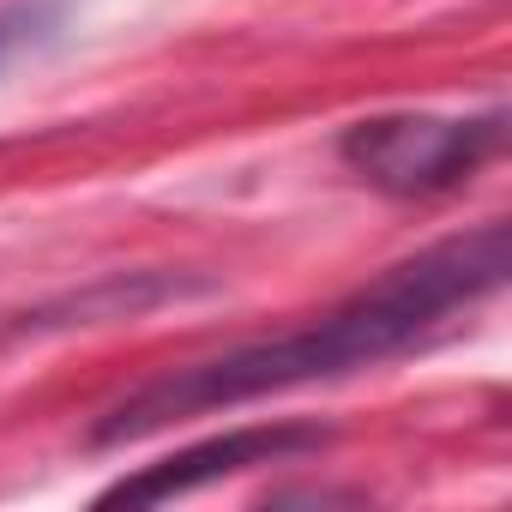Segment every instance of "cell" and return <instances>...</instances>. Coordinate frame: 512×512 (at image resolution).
<instances>
[{
	"label": "cell",
	"mask_w": 512,
	"mask_h": 512,
	"mask_svg": "<svg viewBox=\"0 0 512 512\" xmlns=\"http://www.w3.org/2000/svg\"><path fill=\"white\" fill-rule=\"evenodd\" d=\"M500 284H506V223H482L470 235L434 241L416 260L380 272L368 290H356L350 302H338L332 314H320L284 338H253L223 356L139 380L127 398H115L91 422V446L97 452L127 446V440H145V434L205 416V410H229V404L314 386V380L380 368V362L416 350L428 332H440L446 314L494 296Z\"/></svg>",
	"instance_id": "cell-1"
},
{
	"label": "cell",
	"mask_w": 512,
	"mask_h": 512,
	"mask_svg": "<svg viewBox=\"0 0 512 512\" xmlns=\"http://www.w3.org/2000/svg\"><path fill=\"white\" fill-rule=\"evenodd\" d=\"M500 145H506V115L500 109L470 115V121H452V115H374V121H356L338 139V157L380 193L434 199V193L470 181L488 157H500Z\"/></svg>",
	"instance_id": "cell-2"
},
{
	"label": "cell",
	"mask_w": 512,
	"mask_h": 512,
	"mask_svg": "<svg viewBox=\"0 0 512 512\" xmlns=\"http://www.w3.org/2000/svg\"><path fill=\"white\" fill-rule=\"evenodd\" d=\"M326 446H332V428H320V422H260V428H235V434L199 440V446H187V452H175V458H157V464H145L139 476H121L115 488H103V506H157V500L193 494V488H205V482L260 470V464H290V458H308V452H326Z\"/></svg>",
	"instance_id": "cell-3"
},
{
	"label": "cell",
	"mask_w": 512,
	"mask_h": 512,
	"mask_svg": "<svg viewBox=\"0 0 512 512\" xmlns=\"http://www.w3.org/2000/svg\"><path fill=\"white\" fill-rule=\"evenodd\" d=\"M25 25H31V13H7V19H0V61L13 55V43L25 37Z\"/></svg>",
	"instance_id": "cell-4"
}]
</instances>
